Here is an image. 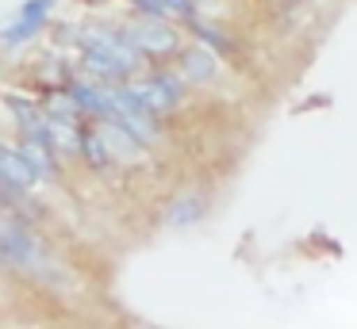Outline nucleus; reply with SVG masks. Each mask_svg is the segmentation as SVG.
Segmentation results:
<instances>
[{
    "label": "nucleus",
    "instance_id": "nucleus-1",
    "mask_svg": "<svg viewBox=\"0 0 357 329\" xmlns=\"http://www.w3.org/2000/svg\"><path fill=\"white\" fill-rule=\"evenodd\" d=\"M0 260L4 264H16V268H27V272H50V260L39 249L35 234L12 218L0 222Z\"/></svg>",
    "mask_w": 357,
    "mask_h": 329
},
{
    "label": "nucleus",
    "instance_id": "nucleus-2",
    "mask_svg": "<svg viewBox=\"0 0 357 329\" xmlns=\"http://www.w3.org/2000/svg\"><path fill=\"white\" fill-rule=\"evenodd\" d=\"M127 35H131L135 50H139V54H150V58H169V54L181 50V35L169 27V19H162V15L135 19L131 27H127Z\"/></svg>",
    "mask_w": 357,
    "mask_h": 329
},
{
    "label": "nucleus",
    "instance_id": "nucleus-3",
    "mask_svg": "<svg viewBox=\"0 0 357 329\" xmlns=\"http://www.w3.org/2000/svg\"><path fill=\"white\" fill-rule=\"evenodd\" d=\"M131 88H135V96L142 99V107H146L154 119L165 115V111H173L177 99L185 96V81L173 77V73H158V77H150V81H142V84H131Z\"/></svg>",
    "mask_w": 357,
    "mask_h": 329
},
{
    "label": "nucleus",
    "instance_id": "nucleus-4",
    "mask_svg": "<svg viewBox=\"0 0 357 329\" xmlns=\"http://www.w3.org/2000/svg\"><path fill=\"white\" fill-rule=\"evenodd\" d=\"M96 134H100V142L108 145L112 157H119V161H135V157H142V150H146V145H142L139 138L116 119H104V127L96 130Z\"/></svg>",
    "mask_w": 357,
    "mask_h": 329
},
{
    "label": "nucleus",
    "instance_id": "nucleus-5",
    "mask_svg": "<svg viewBox=\"0 0 357 329\" xmlns=\"http://www.w3.org/2000/svg\"><path fill=\"white\" fill-rule=\"evenodd\" d=\"M0 180L16 184L20 191H31L39 184V172L31 168V161L24 157V150H8V145H0Z\"/></svg>",
    "mask_w": 357,
    "mask_h": 329
},
{
    "label": "nucleus",
    "instance_id": "nucleus-6",
    "mask_svg": "<svg viewBox=\"0 0 357 329\" xmlns=\"http://www.w3.org/2000/svg\"><path fill=\"white\" fill-rule=\"evenodd\" d=\"M181 73H185V81L204 84L215 77V58L204 46H188V50H181Z\"/></svg>",
    "mask_w": 357,
    "mask_h": 329
},
{
    "label": "nucleus",
    "instance_id": "nucleus-7",
    "mask_svg": "<svg viewBox=\"0 0 357 329\" xmlns=\"http://www.w3.org/2000/svg\"><path fill=\"white\" fill-rule=\"evenodd\" d=\"M70 99L77 104V111H85V115H104V119H108V96H104V88H93V84L77 81V84L70 88Z\"/></svg>",
    "mask_w": 357,
    "mask_h": 329
},
{
    "label": "nucleus",
    "instance_id": "nucleus-8",
    "mask_svg": "<svg viewBox=\"0 0 357 329\" xmlns=\"http://www.w3.org/2000/svg\"><path fill=\"white\" fill-rule=\"evenodd\" d=\"M85 65L93 69L96 77H127L123 61H119L112 50H104V46H96V42H89V46H85Z\"/></svg>",
    "mask_w": 357,
    "mask_h": 329
},
{
    "label": "nucleus",
    "instance_id": "nucleus-9",
    "mask_svg": "<svg viewBox=\"0 0 357 329\" xmlns=\"http://www.w3.org/2000/svg\"><path fill=\"white\" fill-rule=\"evenodd\" d=\"M47 27V15H35V12H20V19L12 23V27H4V42L16 46V42H27V38H35L39 31Z\"/></svg>",
    "mask_w": 357,
    "mask_h": 329
},
{
    "label": "nucleus",
    "instance_id": "nucleus-10",
    "mask_svg": "<svg viewBox=\"0 0 357 329\" xmlns=\"http://www.w3.org/2000/svg\"><path fill=\"white\" fill-rule=\"evenodd\" d=\"M47 138H50V145H58L66 153H77V145H81L77 127L70 119H54V115H47Z\"/></svg>",
    "mask_w": 357,
    "mask_h": 329
},
{
    "label": "nucleus",
    "instance_id": "nucleus-11",
    "mask_svg": "<svg viewBox=\"0 0 357 329\" xmlns=\"http://www.w3.org/2000/svg\"><path fill=\"white\" fill-rule=\"evenodd\" d=\"M135 4L146 15H162V19H169V15L188 19V15H192V0H135Z\"/></svg>",
    "mask_w": 357,
    "mask_h": 329
},
{
    "label": "nucleus",
    "instance_id": "nucleus-12",
    "mask_svg": "<svg viewBox=\"0 0 357 329\" xmlns=\"http://www.w3.org/2000/svg\"><path fill=\"white\" fill-rule=\"evenodd\" d=\"M204 214V199L200 195H181L177 203L169 207V222L173 226H188V222H196Z\"/></svg>",
    "mask_w": 357,
    "mask_h": 329
},
{
    "label": "nucleus",
    "instance_id": "nucleus-13",
    "mask_svg": "<svg viewBox=\"0 0 357 329\" xmlns=\"http://www.w3.org/2000/svg\"><path fill=\"white\" fill-rule=\"evenodd\" d=\"M81 153L89 157V165L93 168H104L112 161V153H108V145L100 142V134H81V145H77Z\"/></svg>",
    "mask_w": 357,
    "mask_h": 329
},
{
    "label": "nucleus",
    "instance_id": "nucleus-14",
    "mask_svg": "<svg viewBox=\"0 0 357 329\" xmlns=\"http://www.w3.org/2000/svg\"><path fill=\"white\" fill-rule=\"evenodd\" d=\"M47 115H54V119H70V122H73L81 111H77V104H73L70 96H54V99H50V111H47Z\"/></svg>",
    "mask_w": 357,
    "mask_h": 329
},
{
    "label": "nucleus",
    "instance_id": "nucleus-15",
    "mask_svg": "<svg viewBox=\"0 0 357 329\" xmlns=\"http://www.w3.org/2000/svg\"><path fill=\"white\" fill-rule=\"evenodd\" d=\"M292 4H303V0H277V8H292Z\"/></svg>",
    "mask_w": 357,
    "mask_h": 329
}]
</instances>
